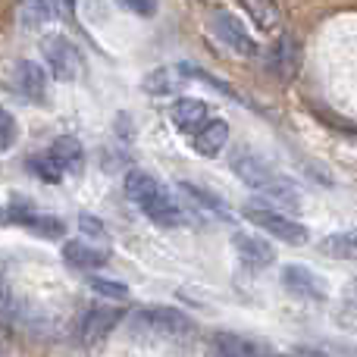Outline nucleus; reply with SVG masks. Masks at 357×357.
Wrapping results in <instances>:
<instances>
[{
  "label": "nucleus",
  "mask_w": 357,
  "mask_h": 357,
  "mask_svg": "<svg viewBox=\"0 0 357 357\" xmlns=\"http://www.w3.org/2000/svg\"><path fill=\"white\" fill-rule=\"evenodd\" d=\"M229 167L232 173L241 178L245 185H251L254 191L266 195L273 204H285V207H301V191L291 182L289 176H282L279 169H273L264 157H257L254 151L238 148L232 157H229Z\"/></svg>",
  "instance_id": "obj_1"
},
{
  "label": "nucleus",
  "mask_w": 357,
  "mask_h": 357,
  "mask_svg": "<svg viewBox=\"0 0 357 357\" xmlns=\"http://www.w3.org/2000/svg\"><path fill=\"white\" fill-rule=\"evenodd\" d=\"M123 188H126V197L132 204H138L144 210V216L154 220L157 226H178V222H185L182 204L169 195L167 185L157 176L144 173V169H129L123 178Z\"/></svg>",
  "instance_id": "obj_2"
},
{
  "label": "nucleus",
  "mask_w": 357,
  "mask_h": 357,
  "mask_svg": "<svg viewBox=\"0 0 357 357\" xmlns=\"http://www.w3.org/2000/svg\"><path fill=\"white\" fill-rule=\"evenodd\" d=\"M129 326L135 335H148V339L182 342L195 335L191 317L178 307H169V304H142V307L132 310Z\"/></svg>",
  "instance_id": "obj_3"
},
{
  "label": "nucleus",
  "mask_w": 357,
  "mask_h": 357,
  "mask_svg": "<svg viewBox=\"0 0 357 357\" xmlns=\"http://www.w3.org/2000/svg\"><path fill=\"white\" fill-rule=\"evenodd\" d=\"M241 216H245L248 222H254L257 229H264L266 235L285 241V245H307V235H310L307 226L285 213H279V210H273L266 201H248L245 207H241Z\"/></svg>",
  "instance_id": "obj_4"
},
{
  "label": "nucleus",
  "mask_w": 357,
  "mask_h": 357,
  "mask_svg": "<svg viewBox=\"0 0 357 357\" xmlns=\"http://www.w3.org/2000/svg\"><path fill=\"white\" fill-rule=\"evenodd\" d=\"M41 54L50 66V75L56 82H75L82 79V69H85V60H82V50L69 41L66 35H47L41 41Z\"/></svg>",
  "instance_id": "obj_5"
},
{
  "label": "nucleus",
  "mask_w": 357,
  "mask_h": 357,
  "mask_svg": "<svg viewBox=\"0 0 357 357\" xmlns=\"http://www.w3.org/2000/svg\"><path fill=\"white\" fill-rule=\"evenodd\" d=\"M123 317H126V310L116 307V301L113 304H91V307H85L82 317L75 320V335H79L82 345H98V342H104L107 335L123 323Z\"/></svg>",
  "instance_id": "obj_6"
},
{
  "label": "nucleus",
  "mask_w": 357,
  "mask_h": 357,
  "mask_svg": "<svg viewBox=\"0 0 357 357\" xmlns=\"http://www.w3.org/2000/svg\"><path fill=\"white\" fill-rule=\"evenodd\" d=\"M210 29H213V35L220 38L229 50H235V54H241V56H257V41L248 35V29L241 25V19L232 16L229 10L210 13Z\"/></svg>",
  "instance_id": "obj_7"
},
{
  "label": "nucleus",
  "mask_w": 357,
  "mask_h": 357,
  "mask_svg": "<svg viewBox=\"0 0 357 357\" xmlns=\"http://www.w3.org/2000/svg\"><path fill=\"white\" fill-rule=\"evenodd\" d=\"M282 285H285V291L304 298V301H326V298H329L326 279L317 276L314 270H307V266H301V264H289V266H285V270H282Z\"/></svg>",
  "instance_id": "obj_8"
},
{
  "label": "nucleus",
  "mask_w": 357,
  "mask_h": 357,
  "mask_svg": "<svg viewBox=\"0 0 357 357\" xmlns=\"http://www.w3.org/2000/svg\"><path fill=\"white\" fill-rule=\"evenodd\" d=\"M298 66H301V47H298V41L285 31V35L276 38V44H273L270 54H266V69H270L276 79L291 82Z\"/></svg>",
  "instance_id": "obj_9"
},
{
  "label": "nucleus",
  "mask_w": 357,
  "mask_h": 357,
  "mask_svg": "<svg viewBox=\"0 0 357 357\" xmlns=\"http://www.w3.org/2000/svg\"><path fill=\"white\" fill-rule=\"evenodd\" d=\"M188 79H191V66H185V63H169V66H157L144 75L142 91L154 94V98H163V94H176Z\"/></svg>",
  "instance_id": "obj_10"
},
{
  "label": "nucleus",
  "mask_w": 357,
  "mask_h": 357,
  "mask_svg": "<svg viewBox=\"0 0 357 357\" xmlns=\"http://www.w3.org/2000/svg\"><path fill=\"white\" fill-rule=\"evenodd\" d=\"M232 248L241 264L251 266V270H266V266H273V260H276L273 245L266 238H260V235H245V232L232 235Z\"/></svg>",
  "instance_id": "obj_11"
},
{
  "label": "nucleus",
  "mask_w": 357,
  "mask_h": 357,
  "mask_svg": "<svg viewBox=\"0 0 357 357\" xmlns=\"http://www.w3.org/2000/svg\"><path fill=\"white\" fill-rule=\"evenodd\" d=\"M13 82H16V91L25 94L31 100H44L47 98V69L35 60H19L16 69H13Z\"/></svg>",
  "instance_id": "obj_12"
},
{
  "label": "nucleus",
  "mask_w": 357,
  "mask_h": 357,
  "mask_svg": "<svg viewBox=\"0 0 357 357\" xmlns=\"http://www.w3.org/2000/svg\"><path fill=\"white\" fill-rule=\"evenodd\" d=\"M63 260H66L69 266H75V270L94 273V270H100V266H107L110 251H104V248H91V245H85V241L73 238V241L63 245Z\"/></svg>",
  "instance_id": "obj_13"
},
{
  "label": "nucleus",
  "mask_w": 357,
  "mask_h": 357,
  "mask_svg": "<svg viewBox=\"0 0 357 357\" xmlns=\"http://www.w3.org/2000/svg\"><path fill=\"white\" fill-rule=\"evenodd\" d=\"M229 142V123L226 119H207L201 129L191 135V144L201 157H216Z\"/></svg>",
  "instance_id": "obj_14"
},
{
  "label": "nucleus",
  "mask_w": 357,
  "mask_h": 357,
  "mask_svg": "<svg viewBox=\"0 0 357 357\" xmlns=\"http://www.w3.org/2000/svg\"><path fill=\"white\" fill-rule=\"evenodd\" d=\"M169 119L185 132V135H195L204 123H207V104L201 98H178L169 107Z\"/></svg>",
  "instance_id": "obj_15"
},
{
  "label": "nucleus",
  "mask_w": 357,
  "mask_h": 357,
  "mask_svg": "<svg viewBox=\"0 0 357 357\" xmlns=\"http://www.w3.org/2000/svg\"><path fill=\"white\" fill-rule=\"evenodd\" d=\"M213 351L226 357H248V354H270V348L238 333H213Z\"/></svg>",
  "instance_id": "obj_16"
},
{
  "label": "nucleus",
  "mask_w": 357,
  "mask_h": 357,
  "mask_svg": "<svg viewBox=\"0 0 357 357\" xmlns=\"http://www.w3.org/2000/svg\"><path fill=\"white\" fill-rule=\"evenodd\" d=\"M317 248H320V254H326L333 260H357V229L326 235Z\"/></svg>",
  "instance_id": "obj_17"
},
{
  "label": "nucleus",
  "mask_w": 357,
  "mask_h": 357,
  "mask_svg": "<svg viewBox=\"0 0 357 357\" xmlns=\"http://www.w3.org/2000/svg\"><path fill=\"white\" fill-rule=\"evenodd\" d=\"M50 154L56 157V163H60L66 173H79L82 169V160H85V151H82V144L75 142L73 135H60L54 144H50Z\"/></svg>",
  "instance_id": "obj_18"
},
{
  "label": "nucleus",
  "mask_w": 357,
  "mask_h": 357,
  "mask_svg": "<svg viewBox=\"0 0 357 357\" xmlns=\"http://www.w3.org/2000/svg\"><path fill=\"white\" fill-rule=\"evenodd\" d=\"M182 185V191L188 197H195L197 204H201V207H207L210 213H216L220 216V220H232V210H229V204L222 201L220 195H213V191H207V188H201V185L197 182H178Z\"/></svg>",
  "instance_id": "obj_19"
},
{
  "label": "nucleus",
  "mask_w": 357,
  "mask_h": 357,
  "mask_svg": "<svg viewBox=\"0 0 357 357\" xmlns=\"http://www.w3.org/2000/svg\"><path fill=\"white\" fill-rule=\"evenodd\" d=\"M241 6L248 10V16L254 19L260 31H273L279 25V10L273 0H241Z\"/></svg>",
  "instance_id": "obj_20"
},
{
  "label": "nucleus",
  "mask_w": 357,
  "mask_h": 357,
  "mask_svg": "<svg viewBox=\"0 0 357 357\" xmlns=\"http://www.w3.org/2000/svg\"><path fill=\"white\" fill-rule=\"evenodd\" d=\"M38 216H41V210L35 207V204L29 201V197H13L10 204L3 207V220L6 222H16V226H25V229H31L38 222Z\"/></svg>",
  "instance_id": "obj_21"
},
{
  "label": "nucleus",
  "mask_w": 357,
  "mask_h": 357,
  "mask_svg": "<svg viewBox=\"0 0 357 357\" xmlns=\"http://www.w3.org/2000/svg\"><path fill=\"white\" fill-rule=\"evenodd\" d=\"M29 169L35 173L38 178H44V182H50V185H56L63 176H66V169L56 163V157L50 154V151H44V154H35V157H29Z\"/></svg>",
  "instance_id": "obj_22"
},
{
  "label": "nucleus",
  "mask_w": 357,
  "mask_h": 357,
  "mask_svg": "<svg viewBox=\"0 0 357 357\" xmlns=\"http://www.w3.org/2000/svg\"><path fill=\"white\" fill-rule=\"evenodd\" d=\"M63 3H66V0H25V19H29L31 25H44L60 16Z\"/></svg>",
  "instance_id": "obj_23"
},
{
  "label": "nucleus",
  "mask_w": 357,
  "mask_h": 357,
  "mask_svg": "<svg viewBox=\"0 0 357 357\" xmlns=\"http://www.w3.org/2000/svg\"><path fill=\"white\" fill-rule=\"evenodd\" d=\"M88 289L98 291V295H104V298H110V301H126V298H129V285L116 282V279L94 276V273L88 276Z\"/></svg>",
  "instance_id": "obj_24"
},
{
  "label": "nucleus",
  "mask_w": 357,
  "mask_h": 357,
  "mask_svg": "<svg viewBox=\"0 0 357 357\" xmlns=\"http://www.w3.org/2000/svg\"><path fill=\"white\" fill-rule=\"evenodd\" d=\"M16 138H19L16 116H13L10 110H3V107H0V154H6V151L16 144Z\"/></svg>",
  "instance_id": "obj_25"
},
{
  "label": "nucleus",
  "mask_w": 357,
  "mask_h": 357,
  "mask_svg": "<svg viewBox=\"0 0 357 357\" xmlns=\"http://www.w3.org/2000/svg\"><path fill=\"white\" fill-rule=\"evenodd\" d=\"M31 232L44 235V238H60V235H66V226H63V222L56 220V216L41 213V216H38V222L31 226Z\"/></svg>",
  "instance_id": "obj_26"
},
{
  "label": "nucleus",
  "mask_w": 357,
  "mask_h": 357,
  "mask_svg": "<svg viewBox=\"0 0 357 357\" xmlns=\"http://www.w3.org/2000/svg\"><path fill=\"white\" fill-rule=\"evenodd\" d=\"M126 13L132 16H142V19H154L157 16V0H116Z\"/></svg>",
  "instance_id": "obj_27"
},
{
  "label": "nucleus",
  "mask_w": 357,
  "mask_h": 357,
  "mask_svg": "<svg viewBox=\"0 0 357 357\" xmlns=\"http://www.w3.org/2000/svg\"><path fill=\"white\" fill-rule=\"evenodd\" d=\"M79 232L88 235V238H107V226L91 213H82L79 216Z\"/></svg>",
  "instance_id": "obj_28"
},
{
  "label": "nucleus",
  "mask_w": 357,
  "mask_h": 357,
  "mask_svg": "<svg viewBox=\"0 0 357 357\" xmlns=\"http://www.w3.org/2000/svg\"><path fill=\"white\" fill-rule=\"evenodd\" d=\"M351 295H354V301H357V279H354V289H351Z\"/></svg>",
  "instance_id": "obj_29"
},
{
  "label": "nucleus",
  "mask_w": 357,
  "mask_h": 357,
  "mask_svg": "<svg viewBox=\"0 0 357 357\" xmlns=\"http://www.w3.org/2000/svg\"><path fill=\"white\" fill-rule=\"evenodd\" d=\"M0 220H3V204H0Z\"/></svg>",
  "instance_id": "obj_30"
}]
</instances>
